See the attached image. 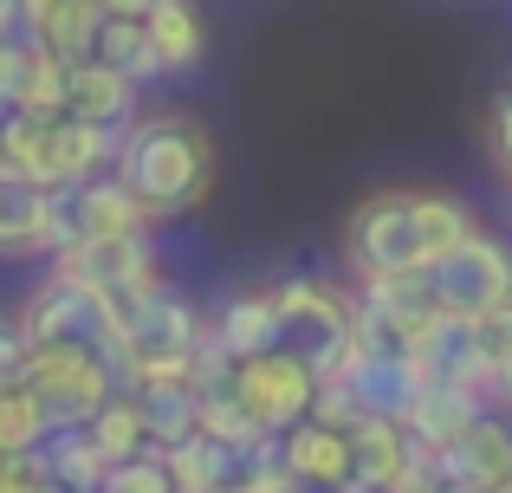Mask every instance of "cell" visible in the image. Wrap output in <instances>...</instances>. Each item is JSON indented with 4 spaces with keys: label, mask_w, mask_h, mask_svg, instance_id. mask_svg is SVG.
<instances>
[{
    "label": "cell",
    "mask_w": 512,
    "mask_h": 493,
    "mask_svg": "<svg viewBox=\"0 0 512 493\" xmlns=\"http://www.w3.org/2000/svg\"><path fill=\"white\" fill-rule=\"evenodd\" d=\"M474 208L461 195L441 189H376L350 208L344 221V266L350 279L376 273H422L428 260H441L461 234H474Z\"/></svg>",
    "instance_id": "cell-1"
},
{
    "label": "cell",
    "mask_w": 512,
    "mask_h": 493,
    "mask_svg": "<svg viewBox=\"0 0 512 493\" xmlns=\"http://www.w3.org/2000/svg\"><path fill=\"white\" fill-rule=\"evenodd\" d=\"M111 176L137 195L150 221H182L214 195L221 156H214V137L195 117L156 111V117H130V124L117 130Z\"/></svg>",
    "instance_id": "cell-2"
},
{
    "label": "cell",
    "mask_w": 512,
    "mask_h": 493,
    "mask_svg": "<svg viewBox=\"0 0 512 493\" xmlns=\"http://www.w3.org/2000/svg\"><path fill=\"white\" fill-rule=\"evenodd\" d=\"M117 130L78 124L65 111H0V176L33 189H78L85 176L111 169Z\"/></svg>",
    "instance_id": "cell-3"
},
{
    "label": "cell",
    "mask_w": 512,
    "mask_h": 493,
    "mask_svg": "<svg viewBox=\"0 0 512 493\" xmlns=\"http://www.w3.org/2000/svg\"><path fill=\"white\" fill-rule=\"evenodd\" d=\"M201 344H208V318L163 279L143 305H130V312L117 318V344H111L117 383L130 390V383H143V377H188Z\"/></svg>",
    "instance_id": "cell-4"
},
{
    "label": "cell",
    "mask_w": 512,
    "mask_h": 493,
    "mask_svg": "<svg viewBox=\"0 0 512 493\" xmlns=\"http://www.w3.org/2000/svg\"><path fill=\"white\" fill-rule=\"evenodd\" d=\"M20 383H26V396L39 403V416H46L52 429L91 422V409H98L104 396L124 390L117 370H111V357H104L98 344H33Z\"/></svg>",
    "instance_id": "cell-5"
},
{
    "label": "cell",
    "mask_w": 512,
    "mask_h": 493,
    "mask_svg": "<svg viewBox=\"0 0 512 493\" xmlns=\"http://www.w3.org/2000/svg\"><path fill=\"white\" fill-rule=\"evenodd\" d=\"M273 305H279V344L299 351L318 377H331L350 357V344H357V331H350V292H338L331 279H305V273L273 279Z\"/></svg>",
    "instance_id": "cell-6"
},
{
    "label": "cell",
    "mask_w": 512,
    "mask_h": 493,
    "mask_svg": "<svg viewBox=\"0 0 512 493\" xmlns=\"http://www.w3.org/2000/svg\"><path fill=\"white\" fill-rule=\"evenodd\" d=\"M441 318L428 273H376L350 286V331H357L363 351H396L409 357L415 338Z\"/></svg>",
    "instance_id": "cell-7"
},
{
    "label": "cell",
    "mask_w": 512,
    "mask_h": 493,
    "mask_svg": "<svg viewBox=\"0 0 512 493\" xmlns=\"http://www.w3.org/2000/svg\"><path fill=\"white\" fill-rule=\"evenodd\" d=\"M52 266H65V273L85 279V286L111 305V318H124L130 305H143L156 286H163V260H156V247H150V228L72 241L65 253H52Z\"/></svg>",
    "instance_id": "cell-8"
},
{
    "label": "cell",
    "mask_w": 512,
    "mask_h": 493,
    "mask_svg": "<svg viewBox=\"0 0 512 493\" xmlns=\"http://www.w3.org/2000/svg\"><path fill=\"white\" fill-rule=\"evenodd\" d=\"M422 273H428V292H435V305L448 318H480V312H493V305L512 299V247L487 228L461 234V241L441 253V260H428Z\"/></svg>",
    "instance_id": "cell-9"
},
{
    "label": "cell",
    "mask_w": 512,
    "mask_h": 493,
    "mask_svg": "<svg viewBox=\"0 0 512 493\" xmlns=\"http://www.w3.org/2000/svg\"><path fill=\"white\" fill-rule=\"evenodd\" d=\"M13 318H20V331H26L33 344H98L104 357H111V344H117L111 305H104L78 273H65V266H52V273L39 279L33 292H26V305H20ZM111 370H117V364H111Z\"/></svg>",
    "instance_id": "cell-10"
},
{
    "label": "cell",
    "mask_w": 512,
    "mask_h": 493,
    "mask_svg": "<svg viewBox=\"0 0 512 493\" xmlns=\"http://www.w3.org/2000/svg\"><path fill=\"white\" fill-rule=\"evenodd\" d=\"M234 383H240V403L253 409V422H260L266 435L305 422V416H312V396H318V370L305 364L299 351H286V344L240 357Z\"/></svg>",
    "instance_id": "cell-11"
},
{
    "label": "cell",
    "mask_w": 512,
    "mask_h": 493,
    "mask_svg": "<svg viewBox=\"0 0 512 493\" xmlns=\"http://www.w3.org/2000/svg\"><path fill=\"white\" fill-rule=\"evenodd\" d=\"M428 461H435L441 481L461 487V493H487V487H500L506 474H512V422L480 409V416L467 422L454 442H441Z\"/></svg>",
    "instance_id": "cell-12"
},
{
    "label": "cell",
    "mask_w": 512,
    "mask_h": 493,
    "mask_svg": "<svg viewBox=\"0 0 512 493\" xmlns=\"http://www.w3.org/2000/svg\"><path fill=\"white\" fill-rule=\"evenodd\" d=\"M487 409V390L480 383H461V377H415V396L402 409V435H409L422 455H435L441 442L467 429V422Z\"/></svg>",
    "instance_id": "cell-13"
},
{
    "label": "cell",
    "mask_w": 512,
    "mask_h": 493,
    "mask_svg": "<svg viewBox=\"0 0 512 493\" xmlns=\"http://www.w3.org/2000/svg\"><path fill=\"white\" fill-rule=\"evenodd\" d=\"M331 377L350 390L357 416H396L402 422V409H409V396H415V364L396 357V351H363V344H350V357Z\"/></svg>",
    "instance_id": "cell-14"
},
{
    "label": "cell",
    "mask_w": 512,
    "mask_h": 493,
    "mask_svg": "<svg viewBox=\"0 0 512 493\" xmlns=\"http://www.w3.org/2000/svg\"><path fill=\"white\" fill-rule=\"evenodd\" d=\"M279 448H286V468H292V481H299V493H344L350 487L344 429L305 416V422H292V429H279Z\"/></svg>",
    "instance_id": "cell-15"
},
{
    "label": "cell",
    "mask_w": 512,
    "mask_h": 493,
    "mask_svg": "<svg viewBox=\"0 0 512 493\" xmlns=\"http://www.w3.org/2000/svg\"><path fill=\"white\" fill-rule=\"evenodd\" d=\"M137 78L111 72L104 59H85L65 72V117H78V124H104V130H124L130 117H137Z\"/></svg>",
    "instance_id": "cell-16"
},
{
    "label": "cell",
    "mask_w": 512,
    "mask_h": 493,
    "mask_svg": "<svg viewBox=\"0 0 512 493\" xmlns=\"http://www.w3.org/2000/svg\"><path fill=\"white\" fill-rule=\"evenodd\" d=\"M344 442H350V487L344 493H383L402 474V461L415 455V442L402 435L396 416H357L344 429Z\"/></svg>",
    "instance_id": "cell-17"
},
{
    "label": "cell",
    "mask_w": 512,
    "mask_h": 493,
    "mask_svg": "<svg viewBox=\"0 0 512 493\" xmlns=\"http://www.w3.org/2000/svg\"><path fill=\"white\" fill-rule=\"evenodd\" d=\"M208 338L221 344L227 357H253V351H273L279 344V305L273 286H253V292H227L208 318Z\"/></svg>",
    "instance_id": "cell-18"
},
{
    "label": "cell",
    "mask_w": 512,
    "mask_h": 493,
    "mask_svg": "<svg viewBox=\"0 0 512 493\" xmlns=\"http://www.w3.org/2000/svg\"><path fill=\"white\" fill-rule=\"evenodd\" d=\"M65 202H72L78 241H91V234H137V228H150L143 202L111 176V169H98V176H85L78 189H65Z\"/></svg>",
    "instance_id": "cell-19"
},
{
    "label": "cell",
    "mask_w": 512,
    "mask_h": 493,
    "mask_svg": "<svg viewBox=\"0 0 512 493\" xmlns=\"http://www.w3.org/2000/svg\"><path fill=\"white\" fill-rule=\"evenodd\" d=\"M156 455H163L175 493H208V487H221V481H234V474H240V448H227L221 435H208V429L182 435V442L156 448Z\"/></svg>",
    "instance_id": "cell-20"
},
{
    "label": "cell",
    "mask_w": 512,
    "mask_h": 493,
    "mask_svg": "<svg viewBox=\"0 0 512 493\" xmlns=\"http://www.w3.org/2000/svg\"><path fill=\"white\" fill-rule=\"evenodd\" d=\"M130 396H137V416H143L150 448H169V442H182V435L201 429L188 377H143V383H130Z\"/></svg>",
    "instance_id": "cell-21"
},
{
    "label": "cell",
    "mask_w": 512,
    "mask_h": 493,
    "mask_svg": "<svg viewBox=\"0 0 512 493\" xmlns=\"http://www.w3.org/2000/svg\"><path fill=\"white\" fill-rule=\"evenodd\" d=\"M104 13H111L104 0H52V7L39 13V46H46L52 59H65V65L98 59Z\"/></svg>",
    "instance_id": "cell-22"
},
{
    "label": "cell",
    "mask_w": 512,
    "mask_h": 493,
    "mask_svg": "<svg viewBox=\"0 0 512 493\" xmlns=\"http://www.w3.org/2000/svg\"><path fill=\"white\" fill-rule=\"evenodd\" d=\"M46 208H52V189L0 176V253H7V260L46 253Z\"/></svg>",
    "instance_id": "cell-23"
},
{
    "label": "cell",
    "mask_w": 512,
    "mask_h": 493,
    "mask_svg": "<svg viewBox=\"0 0 512 493\" xmlns=\"http://www.w3.org/2000/svg\"><path fill=\"white\" fill-rule=\"evenodd\" d=\"M143 26H150L156 52H163V72H195L201 52H208V26H201L195 0H156L143 13Z\"/></svg>",
    "instance_id": "cell-24"
},
{
    "label": "cell",
    "mask_w": 512,
    "mask_h": 493,
    "mask_svg": "<svg viewBox=\"0 0 512 493\" xmlns=\"http://www.w3.org/2000/svg\"><path fill=\"white\" fill-rule=\"evenodd\" d=\"M98 59L111 65V72L137 78V85H156L163 72V52H156L150 26H143V13H104V33H98Z\"/></svg>",
    "instance_id": "cell-25"
},
{
    "label": "cell",
    "mask_w": 512,
    "mask_h": 493,
    "mask_svg": "<svg viewBox=\"0 0 512 493\" xmlns=\"http://www.w3.org/2000/svg\"><path fill=\"white\" fill-rule=\"evenodd\" d=\"M78 429H85V442L98 448L104 468H117V461H130V455H143V448H150L143 416H137V396H130V390L104 396V403L91 409V422H78Z\"/></svg>",
    "instance_id": "cell-26"
},
{
    "label": "cell",
    "mask_w": 512,
    "mask_h": 493,
    "mask_svg": "<svg viewBox=\"0 0 512 493\" xmlns=\"http://www.w3.org/2000/svg\"><path fill=\"white\" fill-rule=\"evenodd\" d=\"M39 455H46V474L65 493H98L104 487V461H98V448L85 442V429H52L46 442H39Z\"/></svg>",
    "instance_id": "cell-27"
},
{
    "label": "cell",
    "mask_w": 512,
    "mask_h": 493,
    "mask_svg": "<svg viewBox=\"0 0 512 493\" xmlns=\"http://www.w3.org/2000/svg\"><path fill=\"white\" fill-rule=\"evenodd\" d=\"M65 72H72V65L65 59H52L46 46H33L26 52V65H20V85H13V104L7 111H65Z\"/></svg>",
    "instance_id": "cell-28"
},
{
    "label": "cell",
    "mask_w": 512,
    "mask_h": 493,
    "mask_svg": "<svg viewBox=\"0 0 512 493\" xmlns=\"http://www.w3.org/2000/svg\"><path fill=\"white\" fill-rule=\"evenodd\" d=\"M52 435V422L39 416V403L26 396V383H7L0 390V455H26Z\"/></svg>",
    "instance_id": "cell-29"
},
{
    "label": "cell",
    "mask_w": 512,
    "mask_h": 493,
    "mask_svg": "<svg viewBox=\"0 0 512 493\" xmlns=\"http://www.w3.org/2000/svg\"><path fill=\"white\" fill-rule=\"evenodd\" d=\"M234 481L260 487V493H299V481H292L286 468V448H279V435H260L253 448H240V474Z\"/></svg>",
    "instance_id": "cell-30"
},
{
    "label": "cell",
    "mask_w": 512,
    "mask_h": 493,
    "mask_svg": "<svg viewBox=\"0 0 512 493\" xmlns=\"http://www.w3.org/2000/svg\"><path fill=\"white\" fill-rule=\"evenodd\" d=\"M474 325V357H480V390H487V377L512 357V299L506 305H493V312H480V318H467Z\"/></svg>",
    "instance_id": "cell-31"
},
{
    "label": "cell",
    "mask_w": 512,
    "mask_h": 493,
    "mask_svg": "<svg viewBox=\"0 0 512 493\" xmlns=\"http://www.w3.org/2000/svg\"><path fill=\"white\" fill-rule=\"evenodd\" d=\"M98 493H175V481H169L163 455H156V448H143V455L104 468V487H98Z\"/></svg>",
    "instance_id": "cell-32"
},
{
    "label": "cell",
    "mask_w": 512,
    "mask_h": 493,
    "mask_svg": "<svg viewBox=\"0 0 512 493\" xmlns=\"http://www.w3.org/2000/svg\"><path fill=\"white\" fill-rule=\"evenodd\" d=\"M0 493H65L46 474V455L26 448V455H0Z\"/></svg>",
    "instance_id": "cell-33"
},
{
    "label": "cell",
    "mask_w": 512,
    "mask_h": 493,
    "mask_svg": "<svg viewBox=\"0 0 512 493\" xmlns=\"http://www.w3.org/2000/svg\"><path fill=\"white\" fill-rule=\"evenodd\" d=\"M487 156H493V169H500V182L512 189V85L493 98V111H487Z\"/></svg>",
    "instance_id": "cell-34"
},
{
    "label": "cell",
    "mask_w": 512,
    "mask_h": 493,
    "mask_svg": "<svg viewBox=\"0 0 512 493\" xmlns=\"http://www.w3.org/2000/svg\"><path fill=\"white\" fill-rule=\"evenodd\" d=\"M39 46V20L26 0H0V52H26Z\"/></svg>",
    "instance_id": "cell-35"
},
{
    "label": "cell",
    "mask_w": 512,
    "mask_h": 493,
    "mask_svg": "<svg viewBox=\"0 0 512 493\" xmlns=\"http://www.w3.org/2000/svg\"><path fill=\"white\" fill-rule=\"evenodd\" d=\"M26 357H33V338L20 331V318H0V390L26 377Z\"/></svg>",
    "instance_id": "cell-36"
},
{
    "label": "cell",
    "mask_w": 512,
    "mask_h": 493,
    "mask_svg": "<svg viewBox=\"0 0 512 493\" xmlns=\"http://www.w3.org/2000/svg\"><path fill=\"white\" fill-rule=\"evenodd\" d=\"M487 396H493V403H500L506 416H512V357H506V364H500V370L487 377Z\"/></svg>",
    "instance_id": "cell-37"
},
{
    "label": "cell",
    "mask_w": 512,
    "mask_h": 493,
    "mask_svg": "<svg viewBox=\"0 0 512 493\" xmlns=\"http://www.w3.org/2000/svg\"><path fill=\"white\" fill-rule=\"evenodd\" d=\"M104 7H111V13H150L156 0H104Z\"/></svg>",
    "instance_id": "cell-38"
},
{
    "label": "cell",
    "mask_w": 512,
    "mask_h": 493,
    "mask_svg": "<svg viewBox=\"0 0 512 493\" xmlns=\"http://www.w3.org/2000/svg\"><path fill=\"white\" fill-rule=\"evenodd\" d=\"M208 493H260V487H247V481H221V487H208Z\"/></svg>",
    "instance_id": "cell-39"
},
{
    "label": "cell",
    "mask_w": 512,
    "mask_h": 493,
    "mask_svg": "<svg viewBox=\"0 0 512 493\" xmlns=\"http://www.w3.org/2000/svg\"><path fill=\"white\" fill-rule=\"evenodd\" d=\"M26 7H33V20H39V13H46V7H52V0H26Z\"/></svg>",
    "instance_id": "cell-40"
},
{
    "label": "cell",
    "mask_w": 512,
    "mask_h": 493,
    "mask_svg": "<svg viewBox=\"0 0 512 493\" xmlns=\"http://www.w3.org/2000/svg\"><path fill=\"white\" fill-rule=\"evenodd\" d=\"M487 493H512V474H506V481H500V487H487Z\"/></svg>",
    "instance_id": "cell-41"
},
{
    "label": "cell",
    "mask_w": 512,
    "mask_h": 493,
    "mask_svg": "<svg viewBox=\"0 0 512 493\" xmlns=\"http://www.w3.org/2000/svg\"><path fill=\"white\" fill-rule=\"evenodd\" d=\"M506 215H512V189H506Z\"/></svg>",
    "instance_id": "cell-42"
}]
</instances>
